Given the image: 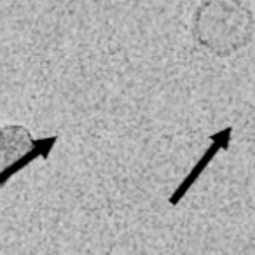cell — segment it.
<instances>
[{"label":"cell","instance_id":"1","mask_svg":"<svg viewBox=\"0 0 255 255\" xmlns=\"http://www.w3.org/2000/svg\"><path fill=\"white\" fill-rule=\"evenodd\" d=\"M231 133H233V128H226V129H222V131H219V133H215V135H212L210 136V140H212V145L208 147V150H206L205 154H203V157L201 159L196 163V166L192 168V171L191 173L185 177V180L182 182L180 185H178V189L173 192V196L170 198V203L171 205H177L178 201H180L182 198L185 196V192L191 189V185L194 184L196 180H198V177L199 175L205 171V168L210 164V161L213 159V157L217 156V152L219 150H226V149H229V140H231Z\"/></svg>","mask_w":255,"mask_h":255},{"label":"cell","instance_id":"2","mask_svg":"<svg viewBox=\"0 0 255 255\" xmlns=\"http://www.w3.org/2000/svg\"><path fill=\"white\" fill-rule=\"evenodd\" d=\"M56 143V136H49V138H42V140H37L33 142V147L30 150H26L23 156H19L16 161H12L9 166H5L4 170L0 171V185H4L12 175H16L18 171H21L23 168H26L33 159L37 157H47L51 152V149L54 147Z\"/></svg>","mask_w":255,"mask_h":255},{"label":"cell","instance_id":"3","mask_svg":"<svg viewBox=\"0 0 255 255\" xmlns=\"http://www.w3.org/2000/svg\"><path fill=\"white\" fill-rule=\"evenodd\" d=\"M5 143V128H0V149L4 147Z\"/></svg>","mask_w":255,"mask_h":255}]
</instances>
